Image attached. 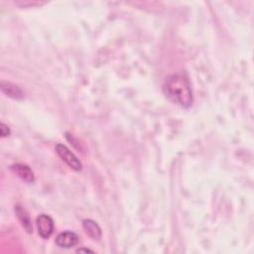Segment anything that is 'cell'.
Instances as JSON below:
<instances>
[{
    "label": "cell",
    "mask_w": 254,
    "mask_h": 254,
    "mask_svg": "<svg viewBox=\"0 0 254 254\" xmlns=\"http://www.w3.org/2000/svg\"><path fill=\"white\" fill-rule=\"evenodd\" d=\"M76 252L80 253V252H94V251L91 249H88V248H79L76 250Z\"/></svg>",
    "instance_id": "30bf717a"
},
{
    "label": "cell",
    "mask_w": 254,
    "mask_h": 254,
    "mask_svg": "<svg viewBox=\"0 0 254 254\" xmlns=\"http://www.w3.org/2000/svg\"><path fill=\"white\" fill-rule=\"evenodd\" d=\"M15 214H16V217H17L18 220L20 221L21 225L24 227V229L28 233H32L33 232V226H32L31 218H30L27 211L22 206L17 205V206H15Z\"/></svg>",
    "instance_id": "ba28073f"
},
{
    "label": "cell",
    "mask_w": 254,
    "mask_h": 254,
    "mask_svg": "<svg viewBox=\"0 0 254 254\" xmlns=\"http://www.w3.org/2000/svg\"><path fill=\"white\" fill-rule=\"evenodd\" d=\"M82 227L86 231V233L94 240H100L102 237V228L99 223L93 219H83L82 220Z\"/></svg>",
    "instance_id": "52a82bcc"
},
{
    "label": "cell",
    "mask_w": 254,
    "mask_h": 254,
    "mask_svg": "<svg viewBox=\"0 0 254 254\" xmlns=\"http://www.w3.org/2000/svg\"><path fill=\"white\" fill-rule=\"evenodd\" d=\"M56 152L59 155V157L70 167L73 170L78 172L81 171L82 164L79 161V159L64 144L58 143L56 145Z\"/></svg>",
    "instance_id": "7a4b0ae2"
},
{
    "label": "cell",
    "mask_w": 254,
    "mask_h": 254,
    "mask_svg": "<svg viewBox=\"0 0 254 254\" xmlns=\"http://www.w3.org/2000/svg\"><path fill=\"white\" fill-rule=\"evenodd\" d=\"M79 241V238L77 236L76 233L67 230V231H63L61 233L58 234V236L56 237V244L61 247V248H72L74 247Z\"/></svg>",
    "instance_id": "277c9868"
},
{
    "label": "cell",
    "mask_w": 254,
    "mask_h": 254,
    "mask_svg": "<svg viewBox=\"0 0 254 254\" xmlns=\"http://www.w3.org/2000/svg\"><path fill=\"white\" fill-rule=\"evenodd\" d=\"M37 228H38V233L43 239H48L50 236L53 234L54 231V220L53 218L45 214L40 215L37 219Z\"/></svg>",
    "instance_id": "3957f363"
},
{
    "label": "cell",
    "mask_w": 254,
    "mask_h": 254,
    "mask_svg": "<svg viewBox=\"0 0 254 254\" xmlns=\"http://www.w3.org/2000/svg\"><path fill=\"white\" fill-rule=\"evenodd\" d=\"M11 171L16 174L21 180L25 181L26 183H34L35 181V176H34V173L33 171L31 170V168L25 164H21V163H18V164H14L10 167Z\"/></svg>",
    "instance_id": "5b68a950"
},
{
    "label": "cell",
    "mask_w": 254,
    "mask_h": 254,
    "mask_svg": "<svg viewBox=\"0 0 254 254\" xmlns=\"http://www.w3.org/2000/svg\"><path fill=\"white\" fill-rule=\"evenodd\" d=\"M0 133H1V137H6L10 135V129L9 127L4 124L3 122L1 123V127H0Z\"/></svg>",
    "instance_id": "9c48e42d"
},
{
    "label": "cell",
    "mask_w": 254,
    "mask_h": 254,
    "mask_svg": "<svg viewBox=\"0 0 254 254\" xmlns=\"http://www.w3.org/2000/svg\"><path fill=\"white\" fill-rule=\"evenodd\" d=\"M1 91L7 97H9L13 100L21 101L25 97L23 91L18 86H16V84H14L12 82H9V81H1Z\"/></svg>",
    "instance_id": "8992f818"
},
{
    "label": "cell",
    "mask_w": 254,
    "mask_h": 254,
    "mask_svg": "<svg viewBox=\"0 0 254 254\" xmlns=\"http://www.w3.org/2000/svg\"><path fill=\"white\" fill-rule=\"evenodd\" d=\"M163 92L173 104L181 108L189 109L193 105L194 97L191 81L184 72L169 75L163 84Z\"/></svg>",
    "instance_id": "6da1fadb"
}]
</instances>
